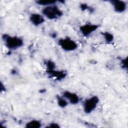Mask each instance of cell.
Segmentation results:
<instances>
[{
  "label": "cell",
  "instance_id": "1",
  "mask_svg": "<svg viewBox=\"0 0 128 128\" xmlns=\"http://www.w3.org/2000/svg\"><path fill=\"white\" fill-rule=\"evenodd\" d=\"M2 38L7 48L10 50H16L22 47L24 44V40L20 37L4 34Z\"/></svg>",
  "mask_w": 128,
  "mask_h": 128
},
{
  "label": "cell",
  "instance_id": "2",
  "mask_svg": "<svg viewBox=\"0 0 128 128\" xmlns=\"http://www.w3.org/2000/svg\"><path fill=\"white\" fill-rule=\"evenodd\" d=\"M42 14L49 20H56L62 16V12L55 4L46 6L42 10Z\"/></svg>",
  "mask_w": 128,
  "mask_h": 128
},
{
  "label": "cell",
  "instance_id": "3",
  "mask_svg": "<svg viewBox=\"0 0 128 128\" xmlns=\"http://www.w3.org/2000/svg\"><path fill=\"white\" fill-rule=\"evenodd\" d=\"M58 44L62 50L66 52L74 51L78 48L76 42L68 36L60 39Z\"/></svg>",
  "mask_w": 128,
  "mask_h": 128
},
{
  "label": "cell",
  "instance_id": "4",
  "mask_svg": "<svg viewBox=\"0 0 128 128\" xmlns=\"http://www.w3.org/2000/svg\"><path fill=\"white\" fill-rule=\"evenodd\" d=\"M99 98L97 96H93L85 100L84 103V111L86 114H90L96 108Z\"/></svg>",
  "mask_w": 128,
  "mask_h": 128
},
{
  "label": "cell",
  "instance_id": "5",
  "mask_svg": "<svg viewBox=\"0 0 128 128\" xmlns=\"http://www.w3.org/2000/svg\"><path fill=\"white\" fill-rule=\"evenodd\" d=\"M99 25L98 24H87L80 26V30L84 36H88L96 31Z\"/></svg>",
  "mask_w": 128,
  "mask_h": 128
},
{
  "label": "cell",
  "instance_id": "6",
  "mask_svg": "<svg viewBox=\"0 0 128 128\" xmlns=\"http://www.w3.org/2000/svg\"><path fill=\"white\" fill-rule=\"evenodd\" d=\"M110 2L112 5L116 12L121 13L124 12L126 8V4L122 0H112Z\"/></svg>",
  "mask_w": 128,
  "mask_h": 128
},
{
  "label": "cell",
  "instance_id": "7",
  "mask_svg": "<svg viewBox=\"0 0 128 128\" xmlns=\"http://www.w3.org/2000/svg\"><path fill=\"white\" fill-rule=\"evenodd\" d=\"M62 95L63 97L68 100L71 104H78L80 101L78 96L75 93L69 91H65L64 92Z\"/></svg>",
  "mask_w": 128,
  "mask_h": 128
},
{
  "label": "cell",
  "instance_id": "8",
  "mask_svg": "<svg viewBox=\"0 0 128 128\" xmlns=\"http://www.w3.org/2000/svg\"><path fill=\"white\" fill-rule=\"evenodd\" d=\"M47 72L52 78L58 80L64 78L66 76V73L65 72L62 70H47Z\"/></svg>",
  "mask_w": 128,
  "mask_h": 128
},
{
  "label": "cell",
  "instance_id": "9",
  "mask_svg": "<svg viewBox=\"0 0 128 128\" xmlns=\"http://www.w3.org/2000/svg\"><path fill=\"white\" fill-rule=\"evenodd\" d=\"M30 20L32 24L35 26H38L44 22V17L42 15L36 13L32 14L30 16Z\"/></svg>",
  "mask_w": 128,
  "mask_h": 128
},
{
  "label": "cell",
  "instance_id": "10",
  "mask_svg": "<svg viewBox=\"0 0 128 128\" xmlns=\"http://www.w3.org/2000/svg\"><path fill=\"white\" fill-rule=\"evenodd\" d=\"M42 126V123L40 121L38 120H32L27 122L26 124V128H40Z\"/></svg>",
  "mask_w": 128,
  "mask_h": 128
},
{
  "label": "cell",
  "instance_id": "11",
  "mask_svg": "<svg viewBox=\"0 0 128 128\" xmlns=\"http://www.w3.org/2000/svg\"><path fill=\"white\" fill-rule=\"evenodd\" d=\"M102 34L104 36L105 40L107 44H110L113 41L114 36L113 34L111 33L108 32H102Z\"/></svg>",
  "mask_w": 128,
  "mask_h": 128
},
{
  "label": "cell",
  "instance_id": "12",
  "mask_svg": "<svg viewBox=\"0 0 128 128\" xmlns=\"http://www.w3.org/2000/svg\"><path fill=\"white\" fill-rule=\"evenodd\" d=\"M56 99H57L58 104L60 107L64 108L68 106V101L66 99H64L63 97H61L60 96H57Z\"/></svg>",
  "mask_w": 128,
  "mask_h": 128
},
{
  "label": "cell",
  "instance_id": "13",
  "mask_svg": "<svg viewBox=\"0 0 128 128\" xmlns=\"http://www.w3.org/2000/svg\"><path fill=\"white\" fill-rule=\"evenodd\" d=\"M36 2L38 5L47 6H48L55 4V3L56 2V0H38V1H36Z\"/></svg>",
  "mask_w": 128,
  "mask_h": 128
},
{
  "label": "cell",
  "instance_id": "14",
  "mask_svg": "<svg viewBox=\"0 0 128 128\" xmlns=\"http://www.w3.org/2000/svg\"><path fill=\"white\" fill-rule=\"evenodd\" d=\"M46 66L47 70H54L56 67L55 64L50 60H48L46 62Z\"/></svg>",
  "mask_w": 128,
  "mask_h": 128
},
{
  "label": "cell",
  "instance_id": "15",
  "mask_svg": "<svg viewBox=\"0 0 128 128\" xmlns=\"http://www.w3.org/2000/svg\"><path fill=\"white\" fill-rule=\"evenodd\" d=\"M80 9L82 10V11H84V10H88L90 12H93V9L92 8H90L86 4H82L80 5Z\"/></svg>",
  "mask_w": 128,
  "mask_h": 128
},
{
  "label": "cell",
  "instance_id": "16",
  "mask_svg": "<svg viewBox=\"0 0 128 128\" xmlns=\"http://www.w3.org/2000/svg\"><path fill=\"white\" fill-rule=\"evenodd\" d=\"M121 66L123 68H125L127 70L128 64H127V58H123L121 60Z\"/></svg>",
  "mask_w": 128,
  "mask_h": 128
},
{
  "label": "cell",
  "instance_id": "17",
  "mask_svg": "<svg viewBox=\"0 0 128 128\" xmlns=\"http://www.w3.org/2000/svg\"><path fill=\"white\" fill-rule=\"evenodd\" d=\"M46 128H60V126L57 123L52 122V123L50 124L49 125L46 126Z\"/></svg>",
  "mask_w": 128,
  "mask_h": 128
}]
</instances>
